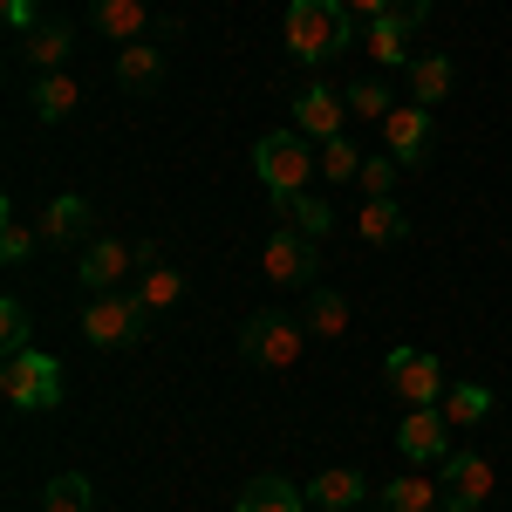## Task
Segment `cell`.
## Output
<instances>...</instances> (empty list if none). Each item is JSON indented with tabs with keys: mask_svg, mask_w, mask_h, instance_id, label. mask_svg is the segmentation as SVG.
Wrapping results in <instances>:
<instances>
[{
	"mask_svg": "<svg viewBox=\"0 0 512 512\" xmlns=\"http://www.w3.org/2000/svg\"><path fill=\"white\" fill-rule=\"evenodd\" d=\"M117 82H123V89H158V82H164V55L151 48V41L117 48Z\"/></svg>",
	"mask_w": 512,
	"mask_h": 512,
	"instance_id": "44dd1931",
	"label": "cell"
},
{
	"mask_svg": "<svg viewBox=\"0 0 512 512\" xmlns=\"http://www.w3.org/2000/svg\"><path fill=\"white\" fill-rule=\"evenodd\" d=\"M0 396H7L14 410H55V403H62V362L41 355V349L7 355V369H0Z\"/></svg>",
	"mask_w": 512,
	"mask_h": 512,
	"instance_id": "277c9868",
	"label": "cell"
},
{
	"mask_svg": "<svg viewBox=\"0 0 512 512\" xmlns=\"http://www.w3.org/2000/svg\"><path fill=\"white\" fill-rule=\"evenodd\" d=\"M0 7H7V28H21V35L35 28V0H0Z\"/></svg>",
	"mask_w": 512,
	"mask_h": 512,
	"instance_id": "e575fe53",
	"label": "cell"
},
{
	"mask_svg": "<svg viewBox=\"0 0 512 512\" xmlns=\"http://www.w3.org/2000/svg\"><path fill=\"white\" fill-rule=\"evenodd\" d=\"M396 451H403L410 465H444V458H451V424H444V410H437V403L410 410V417L396 424Z\"/></svg>",
	"mask_w": 512,
	"mask_h": 512,
	"instance_id": "52a82bcc",
	"label": "cell"
},
{
	"mask_svg": "<svg viewBox=\"0 0 512 512\" xmlns=\"http://www.w3.org/2000/svg\"><path fill=\"white\" fill-rule=\"evenodd\" d=\"M342 123H349V96H335V89H321V82H308V89L294 96V130H301V137L328 144V137H342Z\"/></svg>",
	"mask_w": 512,
	"mask_h": 512,
	"instance_id": "8fae6325",
	"label": "cell"
},
{
	"mask_svg": "<svg viewBox=\"0 0 512 512\" xmlns=\"http://www.w3.org/2000/svg\"><path fill=\"white\" fill-rule=\"evenodd\" d=\"M355 41V14L342 0H287V48L294 62H335Z\"/></svg>",
	"mask_w": 512,
	"mask_h": 512,
	"instance_id": "6da1fadb",
	"label": "cell"
},
{
	"mask_svg": "<svg viewBox=\"0 0 512 512\" xmlns=\"http://www.w3.org/2000/svg\"><path fill=\"white\" fill-rule=\"evenodd\" d=\"M0 349H7V355H21V349H28V308H21L14 294L0 301Z\"/></svg>",
	"mask_w": 512,
	"mask_h": 512,
	"instance_id": "1f68e13d",
	"label": "cell"
},
{
	"mask_svg": "<svg viewBox=\"0 0 512 512\" xmlns=\"http://www.w3.org/2000/svg\"><path fill=\"white\" fill-rule=\"evenodd\" d=\"M274 212H280V226H294L301 239H321L328 226H335V212H328L315 192H287V198H274Z\"/></svg>",
	"mask_w": 512,
	"mask_h": 512,
	"instance_id": "ffe728a7",
	"label": "cell"
},
{
	"mask_svg": "<svg viewBox=\"0 0 512 512\" xmlns=\"http://www.w3.org/2000/svg\"><path fill=\"white\" fill-rule=\"evenodd\" d=\"M178 301H185V274H178L171 260L151 253V260H144V274H137V308H144V315H171Z\"/></svg>",
	"mask_w": 512,
	"mask_h": 512,
	"instance_id": "9a60e30c",
	"label": "cell"
},
{
	"mask_svg": "<svg viewBox=\"0 0 512 512\" xmlns=\"http://www.w3.org/2000/svg\"><path fill=\"white\" fill-rule=\"evenodd\" d=\"M69 48H76V35H69L62 21H35V28L21 35V62H35L41 76H55V69L69 62Z\"/></svg>",
	"mask_w": 512,
	"mask_h": 512,
	"instance_id": "2e32d148",
	"label": "cell"
},
{
	"mask_svg": "<svg viewBox=\"0 0 512 512\" xmlns=\"http://www.w3.org/2000/svg\"><path fill=\"white\" fill-rule=\"evenodd\" d=\"M233 512H308V492L294 478H253Z\"/></svg>",
	"mask_w": 512,
	"mask_h": 512,
	"instance_id": "e0dca14e",
	"label": "cell"
},
{
	"mask_svg": "<svg viewBox=\"0 0 512 512\" xmlns=\"http://www.w3.org/2000/svg\"><path fill=\"white\" fill-rule=\"evenodd\" d=\"M383 383H390V396H403L410 410H424V403H444V362H437L431 349H390V362H383Z\"/></svg>",
	"mask_w": 512,
	"mask_h": 512,
	"instance_id": "5b68a950",
	"label": "cell"
},
{
	"mask_svg": "<svg viewBox=\"0 0 512 512\" xmlns=\"http://www.w3.org/2000/svg\"><path fill=\"white\" fill-rule=\"evenodd\" d=\"M321 178H328V185H355V178H362V144H355V137H328V144H321Z\"/></svg>",
	"mask_w": 512,
	"mask_h": 512,
	"instance_id": "83f0119b",
	"label": "cell"
},
{
	"mask_svg": "<svg viewBox=\"0 0 512 512\" xmlns=\"http://www.w3.org/2000/svg\"><path fill=\"white\" fill-rule=\"evenodd\" d=\"M437 410H444L451 431H458V424H478V417H492V390H485V383H451Z\"/></svg>",
	"mask_w": 512,
	"mask_h": 512,
	"instance_id": "cb8c5ba5",
	"label": "cell"
},
{
	"mask_svg": "<svg viewBox=\"0 0 512 512\" xmlns=\"http://www.w3.org/2000/svg\"><path fill=\"white\" fill-rule=\"evenodd\" d=\"M41 512H89V478H82V472L48 478V492H41Z\"/></svg>",
	"mask_w": 512,
	"mask_h": 512,
	"instance_id": "f1b7e54d",
	"label": "cell"
},
{
	"mask_svg": "<svg viewBox=\"0 0 512 512\" xmlns=\"http://www.w3.org/2000/svg\"><path fill=\"white\" fill-rule=\"evenodd\" d=\"M383 506H396V512H437V506H444V492H437L424 472H410V478H390V485H383Z\"/></svg>",
	"mask_w": 512,
	"mask_h": 512,
	"instance_id": "d4e9b609",
	"label": "cell"
},
{
	"mask_svg": "<svg viewBox=\"0 0 512 512\" xmlns=\"http://www.w3.org/2000/svg\"><path fill=\"white\" fill-rule=\"evenodd\" d=\"M144 260H151V246H144V253H130L123 239H89V246H82V260H76V274H82L89 294H110V287H117L130 267H144Z\"/></svg>",
	"mask_w": 512,
	"mask_h": 512,
	"instance_id": "30bf717a",
	"label": "cell"
},
{
	"mask_svg": "<svg viewBox=\"0 0 512 512\" xmlns=\"http://www.w3.org/2000/svg\"><path fill=\"white\" fill-rule=\"evenodd\" d=\"M308 335L315 342H335V335H349V301L335 294V287H315V301H308Z\"/></svg>",
	"mask_w": 512,
	"mask_h": 512,
	"instance_id": "603a6c76",
	"label": "cell"
},
{
	"mask_svg": "<svg viewBox=\"0 0 512 512\" xmlns=\"http://www.w3.org/2000/svg\"><path fill=\"white\" fill-rule=\"evenodd\" d=\"M362 492H369V478L349 472V465H335V472H321V478H315L308 506H321V512H355V506H362Z\"/></svg>",
	"mask_w": 512,
	"mask_h": 512,
	"instance_id": "ac0fdd59",
	"label": "cell"
},
{
	"mask_svg": "<svg viewBox=\"0 0 512 512\" xmlns=\"http://www.w3.org/2000/svg\"><path fill=\"white\" fill-rule=\"evenodd\" d=\"M41 246H76L82 233H89V198H76V192H62V198H48L41 205Z\"/></svg>",
	"mask_w": 512,
	"mask_h": 512,
	"instance_id": "5bb4252c",
	"label": "cell"
},
{
	"mask_svg": "<svg viewBox=\"0 0 512 512\" xmlns=\"http://www.w3.org/2000/svg\"><path fill=\"white\" fill-rule=\"evenodd\" d=\"M369 62H383V69H396V62H410V28H403L396 14H383V21H369Z\"/></svg>",
	"mask_w": 512,
	"mask_h": 512,
	"instance_id": "484cf974",
	"label": "cell"
},
{
	"mask_svg": "<svg viewBox=\"0 0 512 512\" xmlns=\"http://www.w3.org/2000/svg\"><path fill=\"white\" fill-rule=\"evenodd\" d=\"M137 328H144L137 294H96L82 308V342L89 349H123V342H137Z\"/></svg>",
	"mask_w": 512,
	"mask_h": 512,
	"instance_id": "8992f818",
	"label": "cell"
},
{
	"mask_svg": "<svg viewBox=\"0 0 512 512\" xmlns=\"http://www.w3.org/2000/svg\"><path fill=\"white\" fill-rule=\"evenodd\" d=\"M478 512H485V506H478Z\"/></svg>",
	"mask_w": 512,
	"mask_h": 512,
	"instance_id": "74e56055",
	"label": "cell"
},
{
	"mask_svg": "<svg viewBox=\"0 0 512 512\" xmlns=\"http://www.w3.org/2000/svg\"><path fill=\"white\" fill-rule=\"evenodd\" d=\"M342 96H349V117H362V123H383V117L396 110L390 89H383V82H369V76L355 82V89H342Z\"/></svg>",
	"mask_w": 512,
	"mask_h": 512,
	"instance_id": "f546056e",
	"label": "cell"
},
{
	"mask_svg": "<svg viewBox=\"0 0 512 512\" xmlns=\"http://www.w3.org/2000/svg\"><path fill=\"white\" fill-rule=\"evenodd\" d=\"M383 151H390L403 171L424 164L431 158V110H424V103H396L390 117H383Z\"/></svg>",
	"mask_w": 512,
	"mask_h": 512,
	"instance_id": "9c48e42d",
	"label": "cell"
},
{
	"mask_svg": "<svg viewBox=\"0 0 512 512\" xmlns=\"http://www.w3.org/2000/svg\"><path fill=\"white\" fill-rule=\"evenodd\" d=\"M260 274L274 280V287H301V280H315V239H301L294 226L267 233V246H260Z\"/></svg>",
	"mask_w": 512,
	"mask_h": 512,
	"instance_id": "ba28073f",
	"label": "cell"
},
{
	"mask_svg": "<svg viewBox=\"0 0 512 512\" xmlns=\"http://www.w3.org/2000/svg\"><path fill=\"white\" fill-rule=\"evenodd\" d=\"M315 164H321V144H315V137H301V130H267V137L253 144V171H260V185H267L274 198L308 192Z\"/></svg>",
	"mask_w": 512,
	"mask_h": 512,
	"instance_id": "7a4b0ae2",
	"label": "cell"
},
{
	"mask_svg": "<svg viewBox=\"0 0 512 512\" xmlns=\"http://www.w3.org/2000/svg\"><path fill=\"white\" fill-rule=\"evenodd\" d=\"M396 171H403V164H396L390 151L362 158V178H355V185H362V198H396Z\"/></svg>",
	"mask_w": 512,
	"mask_h": 512,
	"instance_id": "4dcf8cb0",
	"label": "cell"
},
{
	"mask_svg": "<svg viewBox=\"0 0 512 512\" xmlns=\"http://www.w3.org/2000/svg\"><path fill=\"white\" fill-rule=\"evenodd\" d=\"M369 512H396V506H369Z\"/></svg>",
	"mask_w": 512,
	"mask_h": 512,
	"instance_id": "8d00e7d4",
	"label": "cell"
},
{
	"mask_svg": "<svg viewBox=\"0 0 512 512\" xmlns=\"http://www.w3.org/2000/svg\"><path fill=\"white\" fill-rule=\"evenodd\" d=\"M76 96H82L76 76H62V69H55V76H41V82H35V117H41V123H62L69 110H76Z\"/></svg>",
	"mask_w": 512,
	"mask_h": 512,
	"instance_id": "4316f807",
	"label": "cell"
},
{
	"mask_svg": "<svg viewBox=\"0 0 512 512\" xmlns=\"http://www.w3.org/2000/svg\"><path fill=\"white\" fill-rule=\"evenodd\" d=\"M342 7H349L355 21H383L390 14V0H342Z\"/></svg>",
	"mask_w": 512,
	"mask_h": 512,
	"instance_id": "d590c367",
	"label": "cell"
},
{
	"mask_svg": "<svg viewBox=\"0 0 512 512\" xmlns=\"http://www.w3.org/2000/svg\"><path fill=\"white\" fill-rule=\"evenodd\" d=\"M390 14L403 21V28H410V35H417V28L431 21V0H390Z\"/></svg>",
	"mask_w": 512,
	"mask_h": 512,
	"instance_id": "836d02e7",
	"label": "cell"
},
{
	"mask_svg": "<svg viewBox=\"0 0 512 512\" xmlns=\"http://www.w3.org/2000/svg\"><path fill=\"white\" fill-rule=\"evenodd\" d=\"M451 96V55H410V103L437 110Z\"/></svg>",
	"mask_w": 512,
	"mask_h": 512,
	"instance_id": "d6986e66",
	"label": "cell"
},
{
	"mask_svg": "<svg viewBox=\"0 0 512 512\" xmlns=\"http://www.w3.org/2000/svg\"><path fill=\"white\" fill-rule=\"evenodd\" d=\"M355 226H362V239H369V246H396V239L410 233V219H403V205H396V198H369Z\"/></svg>",
	"mask_w": 512,
	"mask_h": 512,
	"instance_id": "7402d4cb",
	"label": "cell"
},
{
	"mask_svg": "<svg viewBox=\"0 0 512 512\" xmlns=\"http://www.w3.org/2000/svg\"><path fill=\"white\" fill-rule=\"evenodd\" d=\"M239 355L260 369H294L308 355V321L301 315H253L239 328Z\"/></svg>",
	"mask_w": 512,
	"mask_h": 512,
	"instance_id": "3957f363",
	"label": "cell"
},
{
	"mask_svg": "<svg viewBox=\"0 0 512 512\" xmlns=\"http://www.w3.org/2000/svg\"><path fill=\"white\" fill-rule=\"evenodd\" d=\"M35 226H21V219H7V226H0V260H7V267H21V260H28V253H35Z\"/></svg>",
	"mask_w": 512,
	"mask_h": 512,
	"instance_id": "d6a6232c",
	"label": "cell"
},
{
	"mask_svg": "<svg viewBox=\"0 0 512 512\" xmlns=\"http://www.w3.org/2000/svg\"><path fill=\"white\" fill-rule=\"evenodd\" d=\"M485 492H492V465H485L478 451L444 458V506H451V512H478V506H485Z\"/></svg>",
	"mask_w": 512,
	"mask_h": 512,
	"instance_id": "7c38bea8",
	"label": "cell"
},
{
	"mask_svg": "<svg viewBox=\"0 0 512 512\" xmlns=\"http://www.w3.org/2000/svg\"><path fill=\"white\" fill-rule=\"evenodd\" d=\"M89 21H96L103 41H123V48L151 35V7L144 0H89Z\"/></svg>",
	"mask_w": 512,
	"mask_h": 512,
	"instance_id": "4fadbf2b",
	"label": "cell"
}]
</instances>
